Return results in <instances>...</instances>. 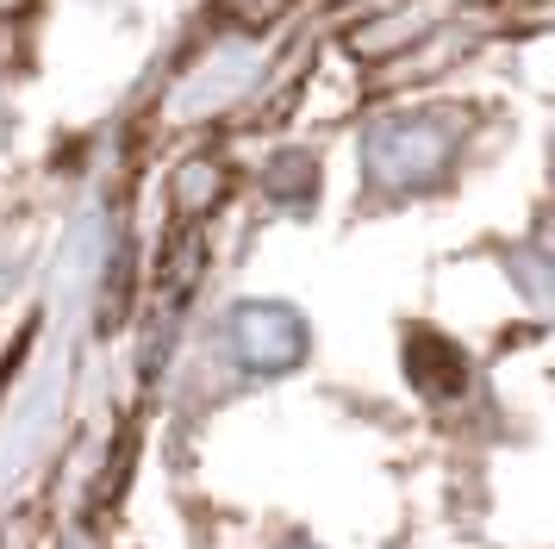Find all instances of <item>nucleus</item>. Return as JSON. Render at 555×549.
<instances>
[{"label":"nucleus","mask_w":555,"mask_h":549,"mask_svg":"<svg viewBox=\"0 0 555 549\" xmlns=\"http://www.w3.org/2000/svg\"><path fill=\"white\" fill-rule=\"evenodd\" d=\"M225 349L244 374H294L312 356V324L287 299H237L225 312Z\"/></svg>","instance_id":"nucleus-2"},{"label":"nucleus","mask_w":555,"mask_h":549,"mask_svg":"<svg viewBox=\"0 0 555 549\" xmlns=\"http://www.w3.org/2000/svg\"><path fill=\"white\" fill-rule=\"evenodd\" d=\"M275 549H319V544H312V537H281Z\"/></svg>","instance_id":"nucleus-4"},{"label":"nucleus","mask_w":555,"mask_h":549,"mask_svg":"<svg viewBox=\"0 0 555 549\" xmlns=\"http://www.w3.org/2000/svg\"><path fill=\"white\" fill-rule=\"evenodd\" d=\"M462 156V119L443 106H412V113H387L362 131V188L375 200H405L430 194Z\"/></svg>","instance_id":"nucleus-1"},{"label":"nucleus","mask_w":555,"mask_h":549,"mask_svg":"<svg viewBox=\"0 0 555 549\" xmlns=\"http://www.w3.org/2000/svg\"><path fill=\"white\" fill-rule=\"evenodd\" d=\"M262 63H269V50L262 44H219L212 56H206L201 69L188 75L176 88V119H206V113H225L231 100H244L256 88V75H262Z\"/></svg>","instance_id":"nucleus-3"}]
</instances>
